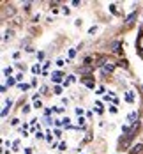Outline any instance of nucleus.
Listing matches in <instances>:
<instances>
[{
  "label": "nucleus",
  "instance_id": "0eeeda50",
  "mask_svg": "<svg viewBox=\"0 0 143 154\" xmlns=\"http://www.w3.org/2000/svg\"><path fill=\"white\" fill-rule=\"evenodd\" d=\"M134 18H136V13H131V14L127 16V21H126V23H127V25H131V23H133V20H134Z\"/></svg>",
  "mask_w": 143,
  "mask_h": 154
},
{
  "label": "nucleus",
  "instance_id": "aec40b11",
  "mask_svg": "<svg viewBox=\"0 0 143 154\" xmlns=\"http://www.w3.org/2000/svg\"><path fill=\"white\" fill-rule=\"evenodd\" d=\"M34 106H35V108H41V106H43V103H41L39 99H35V101H34Z\"/></svg>",
  "mask_w": 143,
  "mask_h": 154
},
{
  "label": "nucleus",
  "instance_id": "f03ea898",
  "mask_svg": "<svg viewBox=\"0 0 143 154\" xmlns=\"http://www.w3.org/2000/svg\"><path fill=\"white\" fill-rule=\"evenodd\" d=\"M32 73H34V75H39V73H43V67H41V64H34V66H32Z\"/></svg>",
  "mask_w": 143,
  "mask_h": 154
},
{
  "label": "nucleus",
  "instance_id": "423d86ee",
  "mask_svg": "<svg viewBox=\"0 0 143 154\" xmlns=\"http://www.w3.org/2000/svg\"><path fill=\"white\" fill-rule=\"evenodd\" d=\"M16 82H18V80H16V78L9 76V78H7V82H5V85H7V87H13V85H14Z\"/></svg>",
  "mask_w": 143,
  "mask_h": 154
},
{
  "label": "nucleus",
  "instance_id": "393cba45",
  "mask_svg": "<svg viewBox=\"0 0 143 154\" xmlns=\"http://www.w3.org/2000/svg\"><path fill=\"white\" fill-rule=\"evenodd\" d=\"M18 124H19V119H13L11 121V126H18Z\"/></svg>",
  "mask_w": 143,
  "mask_h": 154
},
{
  "label": "nucleus",
  "instance_id": "a211bd4d",
  "mask_svg": "<svg viewBox=\"0 0 143 154\" xmlns=\"http://www.w3.org/2000/svg\"><path fill=\"white\" fill-rule=\"evenodd\" d=\"M46 140L51 143V140H53V137H51V131H46Z\"/></svg>",
  "mask_w": 143,
  "mask_h": 154
},
{
  "label": "nucleus",
  "instance_id": "2eb2a0df",
  "mask_svg": "<svg viewBox=\"0 0 143 154\" xmlns=\"http://www.w3.org/2000/svg\"><path fill=\"white\" fill-rule=\"evenodd\" d=\"M19 89H21V91H28L30 85H28V83H19Z\"/></svg>",
  "mask_w": 143,
  "mask_h": 154
},
{
  "label": "nucleus",
  "instance_id": "20e7f679",
  "mask_svg": "<svg viewBox=\"0 0 143 154\" xmlns=\"http://www.w3.org/2000/svg\"><path fill=\"white\" fill-rule=\"evenodd\" d=\"M142 149H143V145H142V143H136V145L133 147V151H131V154H138L140 151H142Z\"/></svg>",
  "mask_w": 143,
  "mask_h": 154
},
{
  "label": "nucleus",
  "instance_id": "9d476101",
  "mask_svg": "<svg viewBox=\"0 0 143 154\" xmlns=\"http://www.w3.org/2000/svg\"><path fill=\"white\" fill-rule=\"evenodd\" d=\"M74 112H76V115H78V117L83 115V108H81V106H76V108H74Z\"/></svg>",
  "mask_w": 143,
  "mask_h": 154
},
{
  "label": "nucleus",
  "instance_id": "7ed1b4c3",
  "mask_svg": "<svg viewBox=\"0 0 143 154\" xmlns=\"http://www.w3.org/2000/svg\"><path fill=\"white\" fill-rule=\"evenodd\" d=\"M88 78V76H87ZM87 78H83V80H81V82H83V83H85V85H87V87H88V89H94V82H92V80H87Z\"/></svg>",
  "mask_w": 143,
  "mask_h": 154
},
{
  "label": "nucleus",
  "instance_id": "f257e3e1",
  "mask_svg": "<svg viewBox=\"0 0 143 154\" xmlns=\"http://www.w3.org/2000/svg\"><path fill=\"white\" fill-rule=\"evenodd\" d=\"M11 106H13V101L9 99V101H5V106H4V110H2V117H5L7 115V112L11 110Z\"/></svg>",
  "mask_w": 143,
  "mask_h": 154
},
{
  "label": "nucleus",
  "instance_id": "412c9836",
  "mask_svg": "<svg viewBox=\"0 0 143 154\" xmlns=\"http://www.w3.org/2000/svg\"><path fill=\"white\" fill-rule=\"evenodd\" d=\"M35 138H37V140H43V138H46V137H44V133H39V131H37V135H35Z\"/></svg>",
  "mask_w": 143,
  "mask_h": 154
},
{
  "label": "nucleus",
  "instance_id": "4be33fe9",
  "mask_svg": "<svg viewBox=\"0 0 143 154\" xmlns=\"http://www.w3.org/2000/svg\"><path fill=\"white\" fill-rule=\"evenodd\" d=\"M62 13H64V14H65V16H67V14H69V13H71V9H69V7H65V5H64V7H62Z\"/></svg>",
  "mask_w": 143,
  "mask_h": 154
},
{
  "label": "nucleus",
  "instance_id": "b1692460",
  "mask_svg": "<svg viewBox=\"0 0 143 154\" xmlns=\"http://www.w3.org/2000/svg\"><path fill=\"white\" fill-rule=\"evenodd\" d=\"M74 55H76V50H74V48H73V50H69V57H71V59H73V57H74Z\"/></svg>",
  "mask_w": 143,
  "mask_h": 154
},
{
  "label": "nucleus",
  "instance_id": "cd10ccee",
  "mask_svg": "<svg viewBox=\"0 0 143 154\" xmlns=\"http://www.w3.org/2000/svg\"><path fill=\"white\" fill-rule=\"evenodd\" d=\"M55 135H57V137L60 138V137H62V131H60V129H55Z\"/></svg>",
  "mask_w": 143,
  "mask_h": 154
},
{
  "label": "nucleus",
  "instance_id": "f8f14e48",
  "mask_svg": "<svg viewBox=\"0 0 143 154\" xmlns=\"http://www.w3.org/2000/svg\"><path fill=\"white\" fill-rule=\"evenodd\" d=\"M65 64H67V60H64V59H58V60H57V66H58V67H64Z\"/></svg>",
  "mask_w": 143,
  "mask_h": 154
},
{
  "label": "nucleus",
  "instance_id": "c756f323",
  "mask_svg": "<svg viewBox=\"0 0 143 154\" xmlns=\"http://www.w3.org/2000/svg\"><path fill=\"white\" fill-rule=\"evenodd\" d=\"M25 154H32V149H30V147H27V149H25Z\"/></svg>",
  "mask_w": 143,
  "mask_h": 154
},
{
  "label": "nucleus",
  "instance_id": "9b49d317",
  "mask_svg": "<svg viewBox=\"0 0 143 154\" xmlns=\"http://www.w3.org/2000/svg\"><path fill=\"white\" fill-rule=\"evenodd\" d=\"M95 110H97L99 113H103V105H101V101H97V103H95Z\"/></svg>",
  "mask_w": 143,
  "mask_h": 154
},
{
  "label": "nucleus",
  "instance_id": "a878e982",
  "mask_svg": "<svg viewBox=\"0 0 143 154\" xmlns=\"http://www.w3.org/2000/svg\"><path fill=\"white\" fill-rule=\"evenodd\" d=\"M79 124H85V117H78V126Z\"/></svg>",
  "mask_w": 143,
  "mask_h": 154
},
{
  "label": "nucleus",
  "instance_id": "5701e85b",
  "mask_svg": "<svg viewBox=\"0 0 143 154\" xmlns=\"http://www.w3.org/2000/svg\"><path fill=\"white\" fill-rule=\"evenodd\" d=\"M53 112H57V113H62L64 108H62V106H57V108H53Z\"/></svg>",
  "mask_w": 143,
  "mask_h": 154
},
{
  "label": "nucleus",
  "instance_id": "ddd939ff",
  "mask_svg": "<svg viewBox=\"0 0 143 154\" xmlns=\"http://www.w3.org/2000/svg\"><path fill=\"white\" fill-rule=\"evenodd\" d=\"M104 69H106V71H113V69H115V66H113L111 62H108V64L104 66Z\"/></svg>",
  "mask_w": 143,
  "mask_h": 154
},
{
  "label": "nucleus",
  "instance_id": "f3484780",
  "mask_svg": "<svg viewBox=\"0 0 143 154\" xmlns=\"http://www.w3.org/2000/svg\"><path fill=\"white\" fill-rule=\"evenodd\" d=\"M53 92L57 94V96H60V94H62V87H58V85H57V87L53 89Z\"/></svg>",
  "mask_w": 143,
  "mask_h": 154
},
{
  "label": "nucleus",
  "instance_id": "bb28decb",
  "mask_svg": "<svg viewBox=\"0 0 143 154\" xmlns=\"http://www.w3.org/2000/svg\"><path fill=\"white\" fill-rule=\"evenodd\" d=\"M16 80H18V82H23V75H21V73H19V75H16Z\"/></svg>",
  "mask_w": 143,
  "mask_h": 154
},
{
  "label": "nucleus",
  "instance_id": "1a4fd4ad",
  "mask_svg": "<svg viewBox=\"0 0 143 154\" xmlns=\"http://www.w3.org/2000/svg\"><path fill=\"white\" fill-rule=\"evenodd\" d=\"M126 99L129 101V103H134V97H133V92H127V94H126Z\"/></svg>",
  "mask_w": 143,
  "mask_h": 154
},
{
  "label": "nucleus",
  "instance_id": "6e6552de",
  "mask_svg": "<svg viewBox=\"0 0 143 154\" xmlns=\"http://www.w3.org/2000/svg\"><path fill=\"white\" fill-rule=\"evenodd\" d=\"M136 45H138V50H140V51H143V34L140 35V39H138V43H136Z\"/></svg>",
  "mask_w": 143,
  "mask_h": 154
},
{
  "label": "nucleus",
  "instance_id": "6ab92c4d",
  "mask_svg": "<svg viewBox=\"0 0 143 154\" xmlns=\"http://www.w3.org/2000/svg\"><path fill=\"white\" fill-rule=\"evenodd\" d=\"M110 11L113 13V14H117V5H115V4H111L110 5Z\"/></svg>",
  "mask_w": 143,
  "mask_h": 154
},
{
  "label": "nucleus",
  "instance_id": "4468645a",
  "mask_svg": "<svg viewBox=\"0 0 143 154\" xmlns=\"http://www.w3.org/2000/svg\"><path fill=\"white\" fill-rule=\"evenodd\" d=\"M11 73H13V67H5V69H4V75H5V76H11Z\"/></svg>",
  "mask_w": 143,
  "mask_h": 154
},
{
  "label": "nucleus",
  "instance_id": "dca6fc26",
  "mask_svg": "<svg viewBox=\"0 0 143 154\" xmlns=\"http://www.w3.org/2000/svg\"><path fill=\"white\" fill-rule=\"evenodd\" d=\"M11 35H13V30H7V32H5V35H4V41L11 39Z\"/></svg>",
  "mask_w": 143,
  "mask_h": 154
},
{
  "label": "nucleus",
  "instance_id": "39448f33",
  "mask_svg": "<svg viewBox=\"0 0 143 154\" xmlns=\"http://www.w3.org/2000/svg\"><path fill=\"white\" fill-rule=\"evenodd\" d=\"M62 78H60V73H53V83H60ZM64 83V82H62Z\"/></svg>",
  "mask_w": 143,
  "mask_h": 154
},
{
  "label": "nucleus",
  "instance_id": "c85d7f7f",
  "mask_svg": "<svg viewBox=\"0 0 143 154\" xmlns=\"http://www.w3.org/2000/svg\"><path fill=\"white\" fill-rule=\"evenodd\" d=\"M62 124H64V121H55V126H57V128H60Z\"/></svg>",
  "mask_w": 143,
  "mask_h": 154
}]
</instances>
